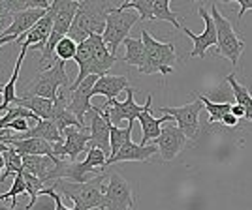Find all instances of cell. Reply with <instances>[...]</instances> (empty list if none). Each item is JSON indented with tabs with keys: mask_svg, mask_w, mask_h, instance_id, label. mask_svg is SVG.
<instances>
[{
	"mask_svg": "<svg viewBox=\"0 0 252 210\" xmlns=\"http://www.w3.org/2000/svg\"><path fill=\"white\" fill-rule=\"evenodd\" d=\"M111 10L113 6L105 2H79V10L75 13L68 38L79 45L93 34H104L107 13Z\"/></svg>",
	"mask_w": 252,
	"mask_h": 210,
	"instance_id": "1",
	"label": "cell"
},
{
	"mask_svg": "<svg viewBox=\"0 0 252 210\" xmlns=\"http://www.w3.org/2000/svg\"><path fill=\"white\" fill-rule=\"evenodd\" d=\"M53 188H55V191L59 189L68 199H72L75 210H105L104 177H96V179L83 182V184L70 182V180H57L53 184Z\"/></svg>",
	"mask_w": 252,
	"mask_h": 210,
	"instance_id": "2",
	"label": "cell"
},
{
	"mask_svg": "<svg viewBox=\"0 0 252 210\" xmlns=\"http://www.w3.org/2000/svg\"><path fill=\"white\" fill-rule=\"evenodd\" d=\"M141 40L145 43V64H143V68H139V74H160L168 77L177 62L175 43L158 42L149 34V30H141Z\"/></svg>",
	"mask_w": 252,
	"mask_h": 210,
	"instance_id": "3",
	"label": "cell"
},
{
	"mask_svg": "<svg viewBox=\"0 0 252 210\" xmlns=\"http://www.w3.org/2000/svg\"><path fill=\"white\" fill-rule=\"evenodd\" d=\"M72 84L74 83L70 81L68 72L64 70V62L63 60H57L53 68L40 72L34 81H31L25 86L23 96H38V98H45V100L55 102L57 96H59V88L70 90Z\"/></svg>",
	"mask_w": 252,
	"mask_h": 210,
	"instance_id": "4",
	"label": "cell"
},
{
	"mask_svg": "<svg viewBox=\"0 0 252 210\" xmlns=\"http://www.w3.org/2000/svg\"><path fill=\"white\" fill-rule=\"evenodd\" d=\"M209 11L211 15H213V19H215L217 34H219V49H217V52L220 56H224V58H228L233 66H237L243 51H245V42L239 40L237 32L233 30L231 23L220 13L217 4H213Z\"/></svg>",
	"mask_w": 252,
	"mask_h": 210,
	"instance_id": "5",
	"label": "cell"
},
{
	"mask_svg": "<svg viewBox=\"0 0 252 210\" xmlns=\"http://www.w3.org/2000/svg\"><path fill=\"white\" fill-rule=\"evenodd\" d=\"M139 19L137 13L132 11H119L117 8L107 13V21H105V30L102 34L105 45L109 47V51L115 54L117 47L121 43H125V40L128 38V34L132 30V26L136 25V21Z\"/></svg>",
	"mask_w": 252,
	"mask_h": 210,
	"instance_id": "6",
	"label": "cell"
},
{
	"mask_svg": "<svg viewBox=\"0 0 252 210\" xmlns=\"http://www.w3.org/2000/svg\"><path fill=\"white\" fill-rule=\"evenodd\" d=\"M85 126L91 131L89 147L100 148L105 156H111V122L104 109L93 107L85 116Z\"/></svg>",
	"mask_w": 252,
	"mask_h": 210,
	"instance_id": "7",
	"label": "cell"
},
{
	"mask_svg": "<svg viewBox=\"0 0 252 210\" xmlns=\"http://www.w3.org/2000/svg\"><path fill=\"white\" fill-rule=\"evenodd\" d=\"M105 163H107V156L100 148L87 147V158L81 163H68L64 180L77 182V184L89 182V180L96 179V175L100 177V173L105 169Z\"/></svg>",
	"mask_w": 252,
	"mask_h": 210,
	"instance_id": "8",
	"label": "cell"
},
{
	"mask_svg": "<svg viewBox=\"0 0 252 210\" xmlns=\"http://www.w3.org/2000/svg\"><path fill=\"white\" fill-rule=\"evenodd\" d=\"M105 210H136L130 182L119 173H111L105 184Z\"/></svg>",
	"mask_w": 252,
	"mask_h": 210,
	"instance_id": "9",
	"label": "cell"
},
{
	"mask_svg": "<svg viewBox=\"0 0 252 210\" xmlns=\"http://www.w3.org/2000/svg\"><path fill=\"white\" fill-rule=\"evenodd\" d=\"M64 141L63 143H55L53 148H55V156L64 159L68 158L72 163H75L77 156L81 152H87V147L91 143V131L89 128H66L63 131Z\"/></svg>",
	"mask_w": 252,
	"mask_h": 210,
	"instance_id": "10",
	"label": "cell"
},
{
	"mask_svg": "<svg viewBox=\"0 0 252 210\" xmlns=\"http://www.w3.org/2000/svg\"><path fill=\"white\" fill-rule=\"evenodd\" d=\"M203 109V104L196 98L194 102L183 105V107H160V111L164 115H169L175 122L177 128L189 137V139H196L198 130H200V111Z\"/></svg>",
	"mask_w": 252,
	"mask_h": 210,
	"instance_id": "11",
	"label": "cell"
},
{
	"mask_svg": "<svg viewBox=\"0 0 252 210\" xmlns=\"http://www.w3.org/2000/svg\"><path fill=\"white\" fill-rule=\"evenodd\" d=\"M134 94L136 90L134 88H126V100L125 102H119V100H107L102 109H104L107 116H109V122L111 126H117L123 122V120H128V122H134L136 118H139V115L147 109V102L145 105H137L134 102Z\"/></svg>",
	"mask_w": 252,
	"mask_h": 210,
	"instance_id": "12",
	"label": "cell"
},
{
	"mask_svg": "<svg viewBox=\"0 0 252 210\" xmlns=\"http://www.w3.org/2000/svg\"><path fill=\"white\" fill-rule=\"evenodd\" d=\"M198 13H200V17L203 19V23H205V30L201 32V34H194L192 30L185 28V26L181 28V30L185 32L190 40L194 42V49L189 52L190 58H194V56L205 58V52H207V49H209V47H213V45H219L217 25H215V19H213L211 11H207L203 6H200V8H198Z\"/></svg>",
	"mask_w": 252,
	"mask_h": 210,
	"instance_id": "13",
	"label": "cell"
},
{
	"mask_svg": "<svg viewBox=\"0 0 252 210\" xmlns=\"http://www.w3.org/2000/svg\"><path fill=\"white\" fill-rule=\"evenodd\" d=\"M55 15H57V4L53 2L51 8L47 10V13L43 15L42 19L36 23L25 36H21V38L17 40V42L21 43V47L29 49V47L34 45V47H38V49L42 51L43 47L47 45V42H49V38H51L53 25H55Z\"/></svg>",
	"mask_w": 252,
	"mask_h": 210,
	"instance_id": "14",
	"label": "cell"
},
{
	"mask_svg": "<svg viewBox=\"0 0 252 210\" xmlns=\"http://www.w3.org/2000/svg\"><path fill=\"white\" fill-rule=\"evenodd\" d=\"M98 81V75H91V77H87L83 83L79 84V86H75V88H70L68 92H70V111L77 116V120L85 124V116L87 113L93 109V105H91V98L94 96V84Z\"/></svg>",
	"mask_w": 252,
	"mask_h": 210,
	"instance_id": "15",
	"label": "cell"
},
{
	"mask_svg": "<svg viewBox=\"0 0 252 210\" xmlns=\"http://www.w3.org/2000/svg\"><path fill=\"white\" fill-rule=\"evenodd\" d=\"M189 143V137L185 135L177 126H164L162 128V133L157 139V147L160 152V158L164 161H171L179 156V152L187 147Z\"/></svg>",
	"mask_w": 252,
	"mask_h": 210,
	"instance_id": "16",
	"label": "cell"
},
{
	"mask_svg": "<svg viewBox=\"0 0 252 210\" xmlns=\"http://www.w3.org/2000/svg\"><path fill=\"white\" fill-rule=\"evenodd\" d=\"M151 104H153V96L149 94L147 96V109L139 115V124H141V133H143V137H141V143L139 145H147L151 139H155L157 141L158 137H160V133H162V122H173V118L169 115H164L162 118H155L153 116V113H151Z\"/></svg>",
	"mask_w": 252,
	"mask_h": 210,
	"instance_id": "17",
	"label": "cell"
},
{
	"mask_svg": "<svg viewBox=\"0 0 252 210\" xmlns=\"http://www.w3.org/2000/svg\"><path fill=\"white\" fill-rule=\"evenodd\" d=\"M158 152L157 145H136L134 141H128L125 147L117 152L115 156L107 158V163L105 167H109L111 163H117V161H147L151 156H155Z\"/></svg>",
	"mask_w": 252,
	"mask_h": 210,
	"instance_id": "18",
	"label": "cell"
},
{
	"mask_svg": "<svg viewBox=\"0 0 252 210\" xmlns=\"http://www.w3.org/2000/svg\"><path fill=\"white\" fill-rule=\"evenodd\" d=\"M6 145L15 148L21 156H55V148H53L51 143H47L43 139H38V137H31V139H8Z\"/></svg>",
	"mask_w": 252,
	"mask_h": 210,
	"instance_id": "19",
	"label": "cell"
},
{
	"mask_svg": "<svg viewBox=\"0 0 252 210\" xmlns=\"http://www.w3.org/2000/svg\"><path fill=\"white\" fill-rule=\"evenodd\" d=\"M126 88H130L128 84V77L126 75H102L98 77V81L94 84V96H105L107 100H117L119 92H123Z\"/></svg>",
	"mask_w": 252,
	"mask_h": 210,
	"instance_id": "20",
	"label": "cell"
},
{
	"mask_svg": "<svg viewBox=\"0 0 252 210\" xmlns=\"http://www.w3.org/2000/svg\"><path fill=\"white\" fill-rule=\"evenodd\" d=\"M31 137L43 139V141H47V143H51V145H55V143H63L64 141L61 130L55 126L53 120H40V122L34 124L27 133H17V135L8 137V139H31ZM8 139H6V141H8ZM6 141H4V143H6Z\"/></svg>",
	"mask_w": 252,
	"mask_h": 210,
	"instance_id": "21",
	"label": "cell"
},
{
	"mask_svg": "<svg viewBox=\"0 0 252 210\" xmlns=\"http://www.w3.org/2000/svg\"><path fill=\"white\" fill-rule=\"evenodd\" d=\"M45 13H47V10H27L21 11V13H15L13 15V25L8 28V32L4 36H15L19 40L21 36H25L36 23L42 19Z\"/></svg>",
	"mask_w": 252,
	"mask_h": 210,
	"instance_id": "22",
	"label": "cell"
},
{
	"mask_svg": "<svg viewBox=\"0 0 252 210\" xmlns=\"http://www.w3.org/2000/svg\"><path fill=\"white\" fill-rule=\"evenodd\" d=\"M27 51H29V49L21 47V52H19V56H17V62H15V68H13V74H11L10 81H8L6 84L0 83V92H2L0 113H6V111H8V107L15 104V102H17V98H19V96L15 94V84H17V77H19V72H21V66H23V60H25Z\"/></svg>",
	"mask_w": 252,
	"mask_h": 210,
	"instance_id": "23",
	"label": "cell"
},
{
	"mask_svg": "<svg viewBox=\"0 0 252 210\" xmlns=\"http://www.w3.org/2000/svg\"><path fill=\"white\" fill-rule=\"evenodd\" d=\"M13 105H21L25 109L32 111L40 120H53L55 102H51V100L38 98V96H21V98H17V102Z\"/></svg>",
	"mask_w": 252,
	"mask_h": 210,
	"instance_id": "24",
	"label": "cell"
},
{
	"mask_svg": "<svg viewBox=\"0 0 252 210\" xmlns=\"http://www.w3.org/2000/svg\"><path fill=\"white\" fill-rule=\"evenodd\" d=\"M125 49L126 52L123 60L128 66H136L137 70L143 68V64H145V43H143V40L141 38H126Z\"/></svg>",
	"mask_w": 252,
	"mask_h": 210,
	"instance_id": "25",
	"label": "cell"
},
{
	"mask_svg": "<svg viewBox=\"0 0 252 210\" xmlns=\"http://www.w3.org/2000/svg\"><path fill=\"white\" fill-rule=\"evenodd\" d=\"M226 81L230 83L237 105H241L243 109L247 111V120H251V122H252V96H251V92H249V88L235 81V74L228 75V77H226Z\"/></svg>",
	"mask_w": 252,
	"mask_h": 210,
	"instance_id": "26",
	"label": "cell"
},
{
	"mask_svg": "<svg viewBox=\"0 0 252 210\" xmlns=\"http://www.w3.org/2000/svg\"><path fill=\"white\" fill-rule=\"evenodd\" d=\"M196 98H198L201 104H203V107L209 111V120H207L209 124L220 122L228 113H231V107H233V105L228 104V102H226V104H215V102H211L207 96L200 94V92H196Z\"/></svg>",
	"mask_w": 252,
	"mask_h": 210,
	"instance_id": "27",
	"label": "cell"
},
{
	"mask_svg": "<svg viewBox=\"0 0 252 210\" xmlns=\"http://www.w3.org/2000/svg\"><path fill=\"white\" fill-rule=\"evenodd\" d=\"M36 210H75L68 209L63 203V197L55 191V188H45L40 195V199L36 201Z\"/></svg>",
	"mask_w": 252,
	"mask_h": 210,
	"instance_id": "28",
	"label": "cell"
},
{
	"mask_svg": "<svg viewBox=\"0 0 252 210\" xmlns=\"http://www.w3.org/2000/svg\"><path fill=\"white\" fill-rule=\"evenodd\" d=\"M119 11H132L136 10L141 21H153V10H155V0H134V2H123L117 6Z\"/></svg>",
	"mask_w": 252,
	"mask_h": 210,
	"instance_id": "29",
	"label": "cell"
},
{
	"mask_svg": "<svg viewBox=\"0 0 252 210\" xmlns=\"http://www.w3.org/2000/svg\"><path fill=\"white\" fill-rule=\"evenodd\" d=\"M153 21H168L171 23L175 28H183L179 17L175 11H171L169 8V0H155V10H153Z\"/></svg>",
	"mask_w": 252,
	"mask_h": 210,
	"instance_id": "30",
	"label": "cell"
},
{
	"mask_svg": "<svg viewBox=\"0 0 252 210\" xmlns=\"http://www.w3.org/2000/svg\"><path fill=\"white\" fill-rule=\"evenodd\" d=\"M23 179H25L27 193L31 195V203L27 205V209H25V210H32L34 207H36V201L40 199L42 191L45 189V184H43V182L40 179H38V177H34V175L27 173V171H23Z\"/></svg>",
	"mask_w": 252,
	"mask_h": 210,
	"instance_id": "31",
	"label": "cell"
},
{
	"mask_svg": "<svg viewBox=\"0 0 252 210\" xmlns=\"http://www.w3.org/2000/svg\"><path fill=\"white\" fill-rule=\"evenodd\" d=\"M10 147V145H8ZM4 161H6V169H4V175H2V179L6 182V179L10 177V175H19V173H23V156L15 150V148H8L4 154Z\"/></svg>",
	"mask_w": 252,
	"mask_h": 210,
	"instance_id": "32",
	"label": "cell"
},
{
	"mask_svg": "<svg viewBox=\"0 0 252 210\" xmlns=\"http://www.w3.org/2000/svg\"><path fill=\"white\" fill-rule=\"evenodd\" d=\"M132 128H134V122H128L126 128L111 126V156H115L128 141H132Z\"/></svg>",
	"mask_w": 252,
	"mask_h": 210,
	"instance_id": "33",
	"label": "cell"
},
{
	"mask_svg": "<svg viewBox=\"0 0 252 210\" xmlns=\"http://www.w3.org/2000/svg\"><path fill=\"white\" fill-rule=\"evenodd\" d=\"M23 193H27V186H25L23 173H19V175H15V179H13V184H11L10 191H6V193L0 195V201L4 203L6 199H11V207L15 209V207H17V197H21Z\"/></svg>",
	"mask_w": 252,
	"mask_h": 210,
	"instance_id": "34",
	"label": "cell"
},
{
	"mask_svg": "<svg viewBox=\"0 0 252 210\" xmlns=\"http://www.w3.org/2000/svg\"><path fill=\"white\" fill-rule=\"evenodd\" d=\"M75 54H77V43L74 40H70V38H64L63 42L57 45V49H55V56H57V60H74Z\"/></svg>",
	"mask_w": 252,
	"mask_h": 210,
	"instance_id": "35",
	"label": "cell"
},
{
	"mask_svg": "<svg viewBox=\"0 0 252 210\" xmlns=\"http://www.w3.org/2000/svg\"><path fill=\"white\" fill-rule=\"evenodd\" d=\"M11 25H13V13L6 8V2L0 0V36H4Z\"/></svg>",
	"mask_w": 252,
	"mask_h": 210,
	"instance_id": "36",
	"label": "cell"
},
{
	"mask_svg": "<svg viewBox=\"0 0 252 210\" xmlns=\"http://www.w3.org/2000/svg\"><path fill=\"white\" fill-rule=\"evenodd\" d=\"M237 4H239V13H237V21H239V25H241L245 11L252 10V0H237Z\"/></svg>",
	"mask_w": 252,
	"mask_h": 210,
	"instance_id": "37",
	"label": "cell"
},
{
	"mask_svg": "<svg viewBox=\"0 0 252 210\" xmlns=\"http://www.w3.org/2000/svg\"><path fill=\"white\" fill-rule=\"evenodd\" d=\"M220 124L222 126H226V128H237L239 126V118H237V116H233L231 113H228V115L220 120Z\"/></svg>",
	"mask_w": 252,
	"mask_h": 210,
	"instance_id": "38",
	"label": "cell"
},
{
	"mask_svg": "<svg viewBox=\"0 0 252 210\" xmlns=\"http://www.w3.org/2000/svg\"><path fill=\"white\" fill-rule=\"evenodd\" d=\"M231 115L237 116L239 120H243V118H247V111L243 109L241 105H233V107H231Z\"/></svg>",
	"mask_w": 252,
	"mask_h": 210,
	"instance_id": "39",
	"label": "cell"
},
{
	"mask_svg": "<svg viewBox=\"0 0 252 210\" xmlns=\"http://www.w3.org/2000/svg\"><path fill=\"white\" fill-rule=\"evenodd\" d=\"M11 42H17V38H15V36H0V47Z\"/></svg>",
	"mask_w": 252,
	"mask_h": 210,
	"instance_id": "40",
	"label": "cell"
},
{
	"mask_svg": "<svg viewBox=\"0 0 252 210\" xmlns=\"http://www.w3.org/2000/svg\"><path fill=\"white\" fill-rule=\"evenodd\" d=\"M8 145H6V143H2V141H0V154H4V152H6V150H8Z\"/></svg>",
	"mask_w": 252,
	"mask_h": 210,
	"instance_id": "41",
	"label": "cell"
},
{
	"mask_svg": "<svg viewBox=\"0 0 252 210\" xmlns=\"http://www.w3.org/2000/svg\"><path fill=\"white\" fill-rule=\"evenodd\" d=\"M0 210H15V209H13V207H6V205L0 201Z\"/></svg>",
	"mask_w": 252,
	"mask_h": 210,
	"instance_id": "42",
	"label": "cell"
}]
</instances>
